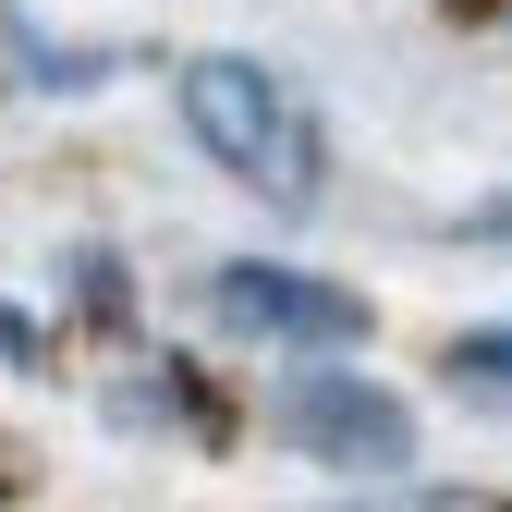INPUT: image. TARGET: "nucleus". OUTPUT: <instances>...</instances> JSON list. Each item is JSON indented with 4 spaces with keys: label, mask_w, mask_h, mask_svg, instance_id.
Returning <instances> with one entry per match:
<instances>
[{
    "label": "nucleus",
    "mask_w": 512,
    "mask_h": 512,
    "mask_svg": "<svg viewBox=\"0 0 512 512\" xmlns=\"http://www.w3.org/2000/svg\"><path fill=\"white\" fill-rule=\"evenodd\" d=\"M171 86H183L196 147L244 183V196H269V208H317V196H330V135H317V110H305V86L281 74V61L196 49Z\"/></svg>",
    "instance_id": "nucleus-1"
},
{
    "label": "nucleus",
    "mask_w": 512,
    "mask_h": 512,
    "mask_svg": "<svg viewBox=\"0 0 512 512\" xmlns=\"http://www.w3.org/2000/svg\"><path fill=\"white\" fill-rule=\"evenodd\" d=\"M269 427L293 439V452L342 464V476H403L415 464V415L378 391V378H354V366H293L281 403H269Z\"/></svg>",
    "instance_id": "nucleus-2"
},
{
    "label": "nucleus",
    "mask_w": 512,
    "mask_h": 512,
    "mask_svg": "<svg viewBox=\"0 0 512 512\" xmlns=\"http://www.w3.org/2000/svg\"><path fill=\"white\" fill-rule=\"evenodd\" d=\"M208 293H220V317L232 330H256V342H366V305L342 293V281H317V269H281V256H232V269H208Z\"/></svg>",
    "instance_id": "nucleus-3"
},
{
    "label": "nucleus",
    "mask_w": 512,
    "mask_h": 512,
    "mask_svg": "<svg viewBox=\"0 0 512 512\" xmlns=\"http://www.w3.org/2000/svg\"><path fill=\"white\" fill-rule=\"evenodd\" d=\"M0 37H13V61H25V74H37L49 98H86V86L110 74V49H61V37L25 13V0H0Z\"/></svg>",
    "instance_id": "nucleus-4"
},
{
    "label": "nucleus",
    "mask_w": 512,
    "mask_h": 512,
    "mask_svg": "<svg viewBox=\"0 0 512 512\" xmlns=\"http://www.w3.org/2000/svg\"><path fill=\"white\" fill-rule=\"evenodd\" d=\"M452 391H476V403H500V330H476V342H452Z\"/></svg>",
    "instance_id": "nucleus-5"
},
{
    "label": "nucleus",
    "mask_w": 512,
    "mask_h": 512,
    "mask_svg": "<svg viewBox=\"0 0 512 512\" xmlns=\"http://www.w3.org/2000/svg\"><path fill=\"white\" fill-rule=\"evenodd\" d=\"M0 366H37V317L25 305H0Z\"/></svg>",
    "instance_id": "nucleus-6"
}]
</instances>
